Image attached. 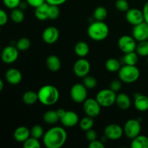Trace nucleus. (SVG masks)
Returning <instances> with one entry per match:
<instances>
[{
  "label": "nucleus",
  "instance_id": "obj_15",
  "mask_svg": "<svg viewBox=\"0 0 148 148\" xmlns=\"http://www.w3.org/2000/svg\"><path fill=\"white\" fill-rule=\"evenodd\" d=\"M59 38V31L54 26L46 27L43 32L42 38L47 44H53L58 40Z\"/></svg>",
  "mask_w": 148,
  "mask_h": 148
},
{
  "label": "nucleus",
  "instance_id": "obj_30",
  "mask_svg": "<svg viewBox=\"0 0 148 148\" xmlns=\"http://www.w3.org/2000/svg\"><path fill=\"white\" fill-rule=\"evenodd\" d=\"M136 53L138 56L142 57H147L148 56V40L140 41L137 44L135 49Z\"/></svg>",
  "mask_w": 148,
  "mask_h": 148
},
{
  "label": "nucleus",
  "instance_id": "obj_29",
  "mask_svg": "<svg viewBox=\"0 0 148 148\" xmlns=\"http://www.w3.org/2000/svg\"><path fill=\"white\" fill-rule=\"evenodd\" d=\"M138 54L136 53V51L129 52L125 53V55L123 57V62L126 65H136L138 62L139 57Z\"/></svg>",
  "mask_w": 148,
  "mask_h": 148
},
{
  "label": "nucleus",
  "instance_id": "obj_24",
  "mask_svg": "<svg viewBox=\"0 0 148 148\" xmlns=\"http://www.w3.org/2000/svg\"><path fill=\"white\" fill-rule=\"evenodd\" d=\"M48 8H49V4H47L46 2L36 7V10H35V15H36V18L39 20H46L49 19Z\"/></svg>",
  "mask_w": 148,
  "mask_h": 148
},
{
  "label": "nucleus",
  "instance_id": "obj_7",
  "mask_svg": "<svg viewBox=\"0 0 148 148\" xmlns=\"http://www.w3.org/2000/svg\"><path fill=\"white\" fill-rule=\"evenodd\" d=\"M87 89L88 88L83 85V83L75 84L70 90V95L73 101L77 103H83L88 96Z\"/></svg>",
  "mask_w": 148,
  "mask_h": 148
},
{
  "label": "nucleus",
  "instance_id": "obj_51",
  "mask_svg": "<svg viewBox=\"0 0 148 148\" xmlns=\"http://www.w3.org/2000/svg\"><path fill=\"white\" fill-rule=\"evenodd\" d=\"M147 64H148V56H147Z\"/></svg>",
  "mask_w": 148,
  "mask_h": 148
},
{
  "label": "nucleus",
  "instance_id": "obj_31",
  "mask_svg": "<svg viewBox=\"0 0 148 148\" xmlns=\"http://www.w3.org/2000/svg\"><path fill=\"white\" fill-rule=\"evenodd\" d=\"M92 119L93 118L87 116L83 117L82 119L79 120V125L81 130L86 132L90 129H92L94 125V121Z\"/></svg>",
  "mask_w": 148,
  "mask_h": 148
},
{
  "label": "nucleus",
  "instance_id": "obj_34",
  "mask_svg": "<svg viewBox=\"0 0 148 148\" xmlns=\"http://www.w3.org/2000/svg\"><path fill=\"white\" fill-rule=\"evenodd\" d=\"M43 135H44V130L40 125L36 124V125L33 126L30 130V136L38 139V140L43 138Z\"/></svg>",
  "mask_w": 148,
  "mask_h": 148
},
{
  "label": "nucleus",
  "instance_id": "obj_16",
  "mask_svg": "<svg viewBox=\"0 0 148 148\" xmlns=\"http://www.w3.org/2000/svg\"><path fill=\"white\" fill-rule=\"evenodd\" d=\"M61 123L66 127H73L79 124V116L73 111H66L63 116L60 119Z\"/></svg>",
  "mask_w": 148,
  "mask_h": 148
},
{
  "label": "nucleus",
  "instance_id": "obj_18",
  "mask_svg": "<svg viewBox=\"0 0 148 148\" xmlns=\"http://www.w3.org/2000/svg\"><path fill=\"white\" fill-rule=\"evenodd\" d=\"M14 139L19 143H24L30 137V130L27 127L21 126L14 130L13 134Z\"/></svg>",
  "mask_w": 148,
  "mask_h": 148
},
{
  "label": "nucleus",
  "instance_id": "obj_39",
  "mask_svg": "<svg viewBox=\"0 0 148 148\" xmlns=\"http://www.w3.org/2000/svg\"><path fill=\"white\" fill-rule=\"evenodd\" d=\"M2 1L4 6L10 10L19 7L21 3V0H2Z\"/></svg>",
  "mask_w": 148,
  "mask_h": 148
},
{
  "label": "nucleus",
  "instance_id": "obj_20",
  "mask_svg": "<svg viewBox=\"0 0 148 148\" xmlns=\"http://www.w3.org/2000/svg\"><path fill=\"white\" fill-rule=\"evenodd\" d=\"M115 103L121 110H127L132 105L131 98L127 94L121 92L116 95Z\"/></svg>",
  "mask_w": 148,
  "mask_h": 148
},
{
  "label": "nucleus",
  "instance_id": "obj_13",
  "mask_svg": "<svg viewBox=\"0 0 148 148\" xmlns=\"http://www.w3.org/2000/svg\"><path fill=\"white\" fill-rule=\"evenodd\" d=\"M126 20L130 24L137 25L145 21L143 10L137 8L129 9L126 12Z\"/></svg>",
  "mask_w": 148,
  "mask_h": 148
},
{
  "label": "nucleus",
  "instance_id": "obj_11",
  "mask_svg": "<svg viewBox=\"0 0 148 148\" xmlns=\"http://www.w3.org/2000/svg\"><path fill=\"white\" fill-rule=\"evenodd\" d=\"M74 73L78 77H85L90 71V64L85 58H80L75 62L73 66Z\"/></svg>",
  "mask_w": 148,
  "mask_h": 148
},
{
  "label": "nucleus",
  "instance_id": "obj_35",
  "mask_svg": "<svg viewBox=\"0 0 148 148\" xmlns=\"http://www.w3.org/2000/svg\"><path fill=\"white\" fill-rule=\"evenodd\" d=\"M23 147L25 148H40V144L39 140L30 136L23 143Z\"/></svg>",
  "mask_w": 148,
  "mask_h": 148
},
{
  "label": "nucleus",
  "instance_id": "obj_45",
  "mask_svg": "<svg viewBox=\"0 0 148 148\" xmlns=\"http://www.w3.org/2000/svg\"><path fill=\"white\" fill-rule=\"evenodd\" d=\"M67 0H46V2L50 5L60 6L64 4Z\"/></svg>",
  "mask_w": 148,
  "mask_h": 148
},
{
  "label": "nucleus",
  "instance_id": "obj_50",
  "mask_svg": "<svg viewBox=\"0 0 148 148\" xmlns=\"http://www.w3.org/2000/svg\"><path fill=\"white\" fill-rule=\"evenodd\" d=\"M1 26H0V34H1Z\"/></svg>",
  "mask_w": 148,
  "mask_h": 148
},
{
  "label": "nucleus",
  "instance_id": "obj_10",
  "mask_svg": "<svg viewBox=\"0 0 148 148\" xmlns=\"http://www.w3.org/2000/svg\"><path fill=\"white\" fill-rule=\"evenodd\" d=\"M137 40L130 36H122L118 40V46L124 53L135 51L137 47Z\"/></svg>",
  "mask_w": 148,
  "mask_h": 148
},
{
  "label": "nucleus",
  "instance_id": "obj_42",
  "mask_svg": "<svg viewBox=\"0 0 148 148\" xmlns=\"http://www.w3.org/2000/svg\"><path fill=\"white\" fill-rule=\"evenodd\" d=\"M9 20L8 15L4 10L0 8V26L5 25Z\"/></svg>",
  "mask_w": 148,
  "mask_h": 148
},
{
  "label": "nucleus",
  "instance_id": "obj_17",
  "mask_svg": "<svg viewBox=\"0 0 148 148\" xmlns=\"http://www.w3.org/2000/svg\"><path fill=\"white\" fill-rule=\"evenodd\" d=\"M5 79L10 85H16L20 83L23 79L21 72L15 68H10L6 72Z\"/></svg>",
  "mask_w": 148,
  "mask_h": 148
},
{
  "label": "nucleus",
  "instance_id": "obj_9",
  "mask_svg": "<svg viewBox=\"0 0 148 148\" xmlns=\"http://www.w3.org/2000/svg\"><path fill=\"white\" fill-rule=\"evenodd\" d=\"M19 56V50L16 46H7L2 49L1 59L4 63L11 64L17 60Z\"/></svg>",
  "mask_w": 148,
  "mask_h": 148
},
{
  "label": "nucleus",
  "instance_id": "obj_36",
  "mask_svg": "<svg viewBox=\"0 0 148 148\" xmlns=\"http://www.w3.org/2000/svg\"><path fill=\"white\" fill-rule=\"evenodd\" d=\"M59 14H60V10H59V6L49 4V8H48V17H49V19L55 20V19L59 17Z\"/></svg>",
  "mask_w": 148,
  "mask_h": 148
},
{
  "label": "nucleus",
  "instance_id": "obj_48",
  "mask_svg": "<svg viewBox=\"0 0 148 148\" xmlns=\"http://www.w3.org/2000/svg\"><path fill=\"white\" fill-rule=\"evenodd\" d=\"M27 6H28V4H27V3L26 2V1H25V2H22V1H21V3H20V6H19V7H20V8L21 9V10H24L25 9L27 8Z\"/></svg>",
  "mask_w": 148,
  "mask_h": 148
},
{
  "label": "nucleus",
  "instance_id": "obj_22",
  "mask_svg": "<svg viewBox=\"0 0 148 148\" xmlns=\"http://www.w3.org/2000/svg\"><path fill=\"white\" fill-rule=\"evenodd\" d=\"M90 51L89 46L85 41H79L75 44V52L79 58H85Z\"/></svg>",
  "mask_w": 148,
  "mask_h": 148
},
{
  "label": "nucleus",
  "instance_id": "obj_23",
  "mask_svg": "<svg viewBox=\"0 0 148 148\" xmlns=\"http://www.w3.org/2000/svg\"><path fill=\"white\" fill-rule=\"evenodd\" d=\"M130 146L132 148H148V137L139 134L132 140Z\"/></svg>",
  "mask_w": 148,
  "mask_h": 148
},
{
  "label": "nucleus",
  "instance_id": "obj_41",
  "mask_svg": "<svg viewBox=\"0 0 148 148\" xmlns=\"http://www.w3.org/2000/svg\"><path fill=\"white\" fill-rule=\"evenodd\" d=\"M97 136L98 135H97L96 132L94 130H92V129L88 130V131H86V133H85V137H86V139L89 142H92L97 140Z\"/></svg>",
  "mask_w": 148,
  "mask_h": 148
},
{
  "label": "nucleus",
  "instance_id": "obj_3",
  "mask_svg": "<svg viewBox=\"0 0 148 148\" xmlns=\"http://www.w3.org/2000/svg\"><path fill=\"white\" fill-rule=\"evenodd\" d=\"M88 35L92 40L102 41L109 35V27L103 21L92 22L88 28Z\"/></svg>",
  "mask_w": 148,
  "mask_h": 148
},
{
  "label": "nucleus",
  "instance_id": "obj_25",
  "mask_svg": "<svg viewBox=\"0 0 148 148\" xmlns=\"http://www.w3.org/2000/svg\"><path fill=\"white\" fill-rule=\"evenodd\" d=\"M43 121L49 124H55L60 121L59 115H58L56 111L53 110H49L46 111L43 115Z\"/></svg>",
  "mask_w": 148,
  "mask_h": 148
},
{
  "label": "nucleus",
  "instance_id": "obj_6",
  "mask_svg": "<svg viewBox=\"0 0 148 148\" xmlns=\"http://www.w3.org/2000/svg\"><path fill=\"white\" fill-rule=\"evenodd\" d=\"M123 130H124V134L128 138L132 140L133 138L140 134V132H141L140 121L138 119H129L124 124Z\"/></svg>",
  "mask_w": 148,
  "mask_h": 148
},
{
  "label": "nucleus",
  "instance_id": "obj_27",
  "mask_svg": "<svg viewBox=\"0 0 148 148\" xmlns=\"http://www.w3.org/2000/svg\"><path fill=\"white\" fill-rule=\"evenodd\" d=\"M10 18L14 23H21L25 19V14L23 10L20 7L12 10L10 12Z\"/></svg>",
  "mask_w": 148,
  "mask_h": 148
},
{
  "label": "nucleus",
  "instance_id": "obj_32",
  "mask_svg": "<svg viewBox=\"0 0 148 148\" xmlns=\"http://www.w3.org/2000/svg\"><path fill=\"white\" fill-rule=\"evenodd\" d=\"M107 15H108V11H107L106 8L102 7V6L96 7L95 10H94L93 17L97 21H103L106 18Z\"/></svg>",
  "mask_w": 148,
  "mask_h": 148
},
{
  "label": "nucleus",
  "instance_id": "obj_2",
  "mask_svg": "<svg viewBox=\"0 0 148 148\" xmlns=\"http://www.w3.org/2000/svg\"><path fill=\"white\" fill-rule=\"evenodd\" d=\"M59 90L52 85H46L41 87L38 92V101L44 106L54 105L59 99Z\"/></svg>",
  "mask_w": 148,
  "mask_h": 148
},
{
  "label": "nucleus",
  "instance_id": "obj_1",
  "mask_svg": "<svg viewBox=\"0 0 148 148\" xmlns=\"http://www.w3.org/2000/svg\"><path fill=\"white\" fill-rule=\"evenodd\" d=\"M42 139L47 148H60L67 140V133L63 127H53L44 133Z\"/></svg>",
  "mask_w": 148,
  "mask_h": 148
},
{
  "label": "nucleus",
  "instance_id": "obj_46",
  "mask_svg": "<svg viewBox=\"0 0 148 148\" xmlns=\"http://www.w3.org/2000/svg\"><path fill=\"white\" fill-rule=\"evenodd\" d=\"M143 14H144L145 22H146V23L148 24V0H147L146 3L145 4L144 7H143Z\"/></svg>",
  "mask_w": 148,
  "mask_h": 148
},
{
  "label": "nucleus",
  "instance_id": "obj_33",
  "mask_svg": "<svg viewBox=\"0 0 148 148\" xmlns=\"http://www.w3.org/2000/svg\"><path fill=\"white\" fill-rule=\"evenodd\" d=\"M30 45H31V42L30 39L26 37H23L17 40L15 46L18 49L19 51H25L30 47Z\"/></svg>",
  "mask_w": 148,
  "mask_h": 148
},
{
  "label": "nucleus",
  "instance_id": "obj_40",
  "mask_svg": "<svg viewBox=\"0 0 148 148\" xmlns=\"http://www.w3.org/2000/svg\"><path fill=\"white\" fill-rule=\"evenodd\" d=\"M121 87H122V82L120 79H114L110 84V89L116 92L119 91Z\"/></svg>",
  "mask_w": 148,
  "mask_h": 148
},
{
  "label": "nucleus",
  "instance_id": "obj_44",
  "mask_svg": "<svg viewBox=\"0 0 148 148\" xmlns=\"http://www.w3.org/2000/svg\"><path fill=\"white\" fill-rule=\"evenodd\" d=\"M88 147L89 148H104L105 146L101 140H95L94 141L90 142Z\"/></svg>",
  "mask_w": 148,
  "mask_h": 148
},
{
  "label": "nucleus",
  "instance_id": "obj_49",
  "mask_svg": "<svg viewBox=\"0 0 148 148\" xmlns=\"http://www.w3.org/2000/svg\"><path fill=\"white\" fill-rule=\"evenodd\" d=\"M3 88H4V82H3L2 79L0 78V92H1Z\"/></svg>",
  "mask_w": 148,
  "mask_h": 148
},
{
  "label": "nucleus",
  "instance_id": "obj_19",
  "mask_svg": "<svg viewBox=\"0 0 148 148\" xmlns=\"http://www.w3.org/2000/svg\"><path fill=\"white\" fill-rule=\"evenodd\" d=\"M134 107L139 111H146L148 110V97L143 94H137L134 96Z\"/></svg>",
  "mask_w": 148,
  "mask_h": 148
},
{
  "label": "nucleus",
  "instance_id": "obj_43",
  "mask_svg": "<svg viewBox=\"0 0 148 148\" xmlns=\"http://www.w3.org/2000/svg\"><path fill=\"white\" fill-rule=\"evenodd\" d=\"M25 1L29 6L34 8H36L46 2V0H25Z\"/></svg>",
  "mask_w": 148,
  "mask_h": 148
},
{
  "label": "nucleus",
  "instance_id": "obj_37",
  "mask_svg": "<svg viewBox=\"0 0 148 148\" xmlns=\"http://www.w3.org/2000/svg\"><path fill=\"white\" fill-rule=\"evenodd\" d=\"M83 85L86 87L88 89H93L97 85V80L94 77L87 75L83 77Z\"/></svg>",
  "mask_w": 148,
  "mask_h": 148
},
{
  "label": "nucleus",
  "instance_id": "obj_12",
  "mask_svg": "<svg viewBox=\"0 0 148 148\" xmlns=\"http://www.w3.org/2000/svg\"><path fill=\"white\" fill-rule=\"evenodd\" d=\"M124 134V130L120 125L116 124H108L104 130V135L108 140H117L121 138Z\"/></svg>",
  "mask_w": 148,
  "mask_h": 148
},
{
  "label": "nucleus",
  "instance_id": "obj_38",
  "mask_svg": "<svg viewBox=\"0 0 148 148\" xmlns=\"http://www.w3.org/2000/svg\"><path fill=\"white\" fill-rule=\"evenodd\" d=\"M115 6L119 11L127 12L130 9V5L127 0H116Z\"/></svg>",
  "mask_w": 148,
  "mask_h": 148
},
{
  "label": "nucleus",
  "instance_id": "obj_28",
  "mask_svg": "<svg viewBox=\"0 0 148 148\" xmlns=\"http://www.w3.org/2000/svg\"><path fill=\"white\" fill-rule=\"evenodd\" d=\"M106 68L108 71L111 72H119L120 68L121 67V63L119 60L114 58H110L106 62Z\"/></svg>",
  "mask_w": 148,
  "mask_h": 148
},
{
  "label": "nucleus",
  "instance_id": "obj_5",
  "mask_svg": "<svg viewBox=\"0 0 148 148\" xmlns=\"http://www.w3.org/2000/svg\"><path fill=\"white\" fill-rule=\"evenodd\" d=\"M116 94L111 89H103L97 93L95 99L103 107H110L116 102Z\"/></svg>",
  "mask_w": 148,
  "mask_h": 148
},
{
  "label": "nucleus",
  "instance_id": "obj_26",
  "mask_svg": "<svg viewBox=\"0 0 148 148\" xmlns=\"http://www.w3.org/2000/svg\"><path fill=\"white\" fill-rule=\"evenodd\" d=\"M23 101L26 105H33L38 101V92L32 90L26 91L23 95Z\"/></svg>",
  "mask_w": 148,
  "mask_h": 148
},
{
  "label": "nucleus",
  "instance_id": "obj_14",
  "mask_svg": "<svg viewBox=\"0 0 148 148\" xmlns=\"http://www.w3.org/2000/svg\"><path fill=\"white\" fill-rule=\"evenodd\" d=\"M132 37L138 42L148 40V24L146 22L144 21L134 26Z\"/></svg>",
  "mask_w": 148,
  "mask_h": 148
},
{
  "label": "nucleus",
  "instance_id": "obj_21",
  "mask_svg": "<svg viewBox=\"0 0 148 148\" xmlns=\"http://www.w3.org/2000/svg\"><path fill=\"white\" fill-rule=\"evenodd\" d=\"M46 64L48 69L51 72H57L62 66L61 60L56 55H50L46 61Z\"/></svg>",
  "mask_w": 148,
  "mask_h": 148
},
{
  "label": "nucleus",
  "instance_id": "obj_8",
  "mask_svg": "<svg viewBox=\"0 0 148 148\" xmlns=\"http://www.w3.org/2000/svg\"><path fill=\"white\" fill-rule=\"evenodd\" d=\"M83 110L87 116L95 118L101 114V106L96 99L87 98L83 102Z\"/></svg>",
  "mask_w": 148,
  "mask_h": 148
},
{
  "label": "nucleus",
  "instance_id": "obj_4",
  "mask_svg": "<svg viewBox=\"0 0 148 148\" xmlns=\"http://www.w3.org/2000/svg\"><path fill=\"white\" fill-rule=\"evenodd\" d=\"M119 78L125 83H133L139 79L140 72L136 65H126L121 66L119 70Z\"/></svg>",
  "mask_w": 148,
  "mask_h": 148
},
{
  "label": "nucleus",
  "instance_id": "obj_47",
  "mask_svg": "<svg viewBox=\"0 0 148 148\" xmlns=\"http://www.w3.org/2000/svg\"><path fill=\"white\" fill-rule=\"evenodd\" d=\"M56 112H57L58 115H59V118H62V116H64V114H65V112H66V111H65L64 109H63V108H59L58 110H56Z\"/></svg>",
  "mask_w": 148,
  "mask_h": 148
}]
</instances>
